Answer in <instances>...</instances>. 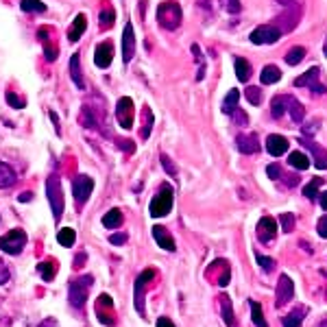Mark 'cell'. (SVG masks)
Here are the masks:
<instances>
[{"instance_id":"6da1fadb","label":"cell","mask_w":327,"mask_h":327,"mask_svg":"<svg viewBox=\"0 0 327 327\" xmlns=\"http://www.w3.org/2000/svg\"><path fill=\"white\" fill-rule=\"evenodd\" d=\"M155 17H157V22H159L161 29L175 31V29H179L181 20H184V13H181V7H179L177 0H166V3H161L157 7Z\"/></svg>"},{"instance_id":"7a4b0ae2","label":"cell","mask_w":327,"mask_h":327,"mask_svg":"<svg viewBox=\"0 0 327 327\" xmlns=\"http://www.w3.org/2000/svg\"><path fill=\"white\" fill-rule=\"evenodd\" d=\"M92 284H94V277H92V275H81V277H77L75 281H70V286H68V299H70V303L75 305L77 310L85 305Z\"/></svg>"},{"instance_id":"3957f363","label":"cell","mask_w":327,"mask_h":327,"mask_svg":"<svg viewBox=\"0 0 327 327\" xmlns=\"http://www.w3.org/2000/svg\"><path fill=\"white\" fill-rule=\"evenodd\" d=\"M301 13H303L301 5L293 3V5L284 7V11L275 17V22H272V24H275L277 29L281 31V35H284V33H293L299 26V22H301Z\"/></svg>"},{"instance_id":"277c9868","label":"cell","mask_w":327,"mask_h":327,"mask_svg":"<svg viewBox=\"0 0 327 327\" xmlns=\"http://www.w3.org/2000/svg\"><path fill=\"white\" fill-rule=\"evenodd\" d=\"M46 194H48V203H50V207H52L55 221H59L61 214H63V207H66V201H63L61 179H59L57 172H55V175H50L48 181H46Z\"/></svg>"},{"instance_id":"5b68a950","label":"cell","mask_w":327,"mask_h":327,"mask_svg":"<svg viewBox=\"0 0 327 327\" xmlns=\"http://www.w3.org/2000/svg\"><path fill=\"white\" fill-rule=\"evenodd\" d=\"M172 198H175V194H172V188L170 186H164L159 192L153 196V201L149 205V212L153 218H161V216H168L170 210H172Z\"/></svg>"},{"instance_id":"8992f818","label":"cell","mask_w":327,"mask_h":327,"mask_svg":"<svg viewBox=\"0 0 327 327\" xmlns=\"http://www.w3.org/2000/svg\"><path fill=\"white\" fill-rule=\"evenodd\" d=\"M321 70L319 68H310L307 72H303L299 79H295V87H307L312 94H325L327 92V87L321 83Z\"/></svg>"},{"instance_id":"52a82bcc","label":"cell","mask_w":327,"mask_h":327,"mask_svg":"<svg viewBox=\"0 0 327 327\" xmlns=\"http://www.w3.org/2000/svg\"><path fill=\"white\" fill-rule=\"evenodd\" d=\"M116 120L122 129H131L133 126V120H135V107H133V101L129 96H122L118 98L116 103Z\"/></svg>"},{"instance_id":"ba28073f","label":"cell","mask_w":327,"mask_h":327,"mask_svg":"<svg viewBox=\"0 0 327 327\" xmlns=\"http://www.w3.org/2000/svg\"><path fill=\"white\" fill-rule=\"evenodd\" d=\"M24 247H26V233L22 229H11L0 238V251H7V253H11V256L20 253Z\"/></svg>"},{"instance_id":"9c48e42d","label":"cell","mask_w":327,"mask_h":327,"mask_svg":"<svg viewBox=\"0 0 327 327\" xmlns=\"http://www.w3.org/2000/svg\"><path fill=\"white\" fill-rule=\"evenodd\" d=\"M295 299V281L290 279V275H279L277 281V295H275V305L277 307H284Z\"/></svg>"},{"instance_id":"30bf717a","label":"cell","mask_w":327,"mask_h":327,"mask_svg":"<svg viewBox=\"0 0 327 327\" xmlns=\"http://www.w3.org/2000/svg\"><path fill=\"white\" fill-rule=\"evenodd\" d=\"M281 38V31L277 29L275 24H262V26H258L256 31H251V35H249V40L253 42V44H275L277 40Z\"/></svg>"},{"instance_id":"8fae6325","label":"cell","mask_w":327,"mask_h":327,"mask_svg":"<svg viewBox=\"0 0 327 327\" xmlns=\"http://www.w3.org/2000/svg\"><path fill=\"white\" fill-rule=\"evenodd\" d=\"M155 268H144L142 272H140V277L135 279V310H138L142 316L147 314V310H144V297H142V293H144V288H147V284L151 279H155Z\"/></svg>"},{"instance_id":"7c38bea8","label":"cell","mask_w":327,"mask_h":327,"mask_svg":"<svg viewBox=\"0 0 327 327\" xmlns=\"http://www.w3.org/2000/svg\"><path fill=\"white\" fill-rule=\"evenodd\" d=\"M92 190H94V181L87 175H79L75 181H72V194H75L79 205H83L87 201L89 194H92Z\"/></svg>"},{"instance_id":"4fadbf2b","label":"cell","mask_w":327,"mask_h":327,"mask_svg":"<svg viewBox=\"0 0 327 327\" xmlns=\"http://www.w3.org/2000/svg\"><path fill=\"white\" fill-rule=\"evenodd\" d=\"M122 63H129L135 55V33H133V24H126L122 31Z\"/></svg>"},{"instance_id":"5bb4252c","label":"cell","mask_w":327,"mask_h":327,"mask_svg":"<svg viewBox=\"0 0 327 327\" xmlns=\"http://www.w3.org/2000/svg\"><path fill=\"white\" fill-rule=\"evenodd\" d=\"M288 149H290V142H288V138H284V135L270 133L266 138V151L270 153L272 157L284 155V153H288Z\"/></svg>"},{"instance_id":"9a60e30c","label":"cell","mask_w":327,"mask_h":327,"mask_svg":"<svg viewBox=\"0 0 327 327\" xmlns=\"http://www.w3.org/2000/svg\"><path fill=\"white\" fill-rule=\"evenodd\" d=\"M112 59H114V44L112 42H103L96 46V52H94V63L98 68H109L112 66Z\"/></svg>"},{"instance_id":"2e32d148","label":"cell","mask_w":327,"mask_h":327,"mask_svg":"<svg viewBox=\"0 0 327 327\" xmlns=\"http://www.w3.org/2000/svg\"><path fill=\"white\" fill-rule=\"evenodd\" d=\"M277 235V221L270 216H262L258 223V238L262 242H270Z\"/></svg>"},{"instance_id":"e0dca14e","label":"cell","mask_w":327,"mask_h":327,"mask_svg":"<svg viewBox=\"0 0 327 327\" xmlns=\"http://www.w3.org/2000/svg\"><path fill=\"white\" fill-rule=\"evenodd\" d=\"M235 147H238V151L244 153V155H253V153L260 151V140H258V135H253V133H240L238 138H235Z\"/></svg>"},{"instance_id":"ac0fdd59","label":"cell","mask_w":327,"mask_h":327,"mask_svg":"<svg viewBox=\"0 0 327 327\" xmlns=\"http://www.w3.org/2000/svg\"><path fill=\"white\" fill-rule=\"evenodd\" d=\"M68 72H70V79L79 89L85 87V81H83V72H81V55L75 52L70 57V63H68Z\"/></svg>"},{"instance_id":"d6986e66","label":"cell","mask_w":327,"mask_h":327,"mask_svg":"<svg viewBox=\"0 0 327 327\" xmlns=\"http://www.w3.org/2000/svg\"><path fill=\"white\" fill-rule=\"evenodd\" d=\"M301 142L307 147V151L312 153V157H314V166H316V168H321V170H325V168H327V151L321 147V144H316V142H307L305 138H303Z\"/></svg>"},{"instance_id":"ffe728a7","label":"cell","mask_w":327,"mask_h":327,"mask_svg":"<svg viewBox=\"0 0 327 327\" xmlns=\"http://www.w3.org/2000/svg\"><path fill=\"white\" fill-rule=\"evenodd\" d=\"M153 238H155V242L164 251H175V240H172V235L168 233L166 227H159V225L153 227Z\"/></svg>"},{"instance_id":"44dd1931","label":"cell","mask_w":327,"mask_h":327,"mask_svg":"<svg viewBox=\"0 0 327 327\" xmlns=\"http://www.w3.org/2000/svg\"><path fill=\"white\" fill-rule=\"evenodd\" d=\"M85 29H87V20H85L83 13H79V15L75 17V22H72L70 31H68V40H70V42H79L81 35L85 33Z\"/></svg>"},{"instance_id":"7402d4cb","label":"cell","mask_w":327,"mask_h":327,"mask_svg":"<svg viewBox=\"0 0 327 327\" xmlns=\"http://www.w3.org/2000/svg\"><path fill=\"white\" fill-rule=\"evenodd\" d=\"M286 112H290V118H293V122H295V124H301V122H303V118H305V109H303V105L299 103L295 96H288Z\"/></svg>"},{"instance_id":"603a6c76","label":"cell","mask_w":327,"mask_h":327,"mask_svg":"<svg viewBox=\"0 0 327 327\" xmlns=\"http://www.w3.org/2000/svg\"><path fill=\"white\" fill-rule=\"evenodd\" d=\"M233 70H235V77H238V81H249L251 75H253V68H251V63L247 59H242V57H235L233 59Z\"/></svg>"},{"instance_id":"cb8c5ba5","label":"cell","mask_w":327,"mask_h":327,"mask_svg":"<svg viewBox=\"0 0 327 327\" xmlns=\"http://www.w3.org/2000/svg\"><path fill=\"white\" fill-rule=\"evenodd\" d=\"M305 307L303 305H299V307H295L290 314H286L284 319H281V323H284V327H301L303 325V316H305Z\"/></svg>"},{"instance_id":"d4e9b609","label":"cell","mask_w":327,"mask_h":327,"mask_svg":"<svg viewBox=\"0 0 327 327\" xmlns=\"http://www.w3.org/2000/svg\"><path fill=\"white\" fill-rule=\"evenodd\" d=\"M288 164H290V168H293V170H307V168H310V159H307V155L301 153V151L290 153Z\"/></svg>"},{"instance_id":"484cf974","label":"cell","mask_w":327,"mask_h":327,"mask_svg":"<svg viewBox=\"0 0 327 327\" xmlns=\"http://www.w3.org/2000/svg\"><path fill=\"white\" fill-rule=\"evenodd\" d=\"M17 181L15 177V170L9 166V164L5 161H0V188H11L13 184Z\"/></svg>"},{"instance_id":"4316f807","label":"cell","mask_w":327,"mask_h":327,"mask_svg":"<svg viewBox=\"0 0 327 327\" xmlns=\"http://www.w3.org/2000/svg\"><path fill=\"white\" fill-rule=\"evenodd\" d=\"M286 105H288V94H281V96H275L270 101V114L275 120H279L281 116L286 114Z\"/></svg>"},{"instance_id":"83f0119b","label":"cell","mask_w":327,"mask_h":327,"mask_svg":"<svg viewBox=\"0 0 327 327\" xmlns=\"http://www.w3.org/2000/svg\"><path fill=\"white\" fill-rule=\"evenodd\" d=\"M238 101H240V92L238 89H229V94H227L223 101V114L231 116L235 109H238Z\"/></svg>"},{"instance_id":"f1b7e54d","label":"cell","mask_w":327,"mask_h":327,"mask_svg":"<svg viewBox=\"0 0 327 327\" xmlns=\"http://www.w3.org/2000/svg\"><path fill=\"white\" fill-rule=\"evenodd\" d=\"M260 79H262V83H264V85H272V83H277V81L281 79V70L277 66H264V68H262Z\"/></svg>"},{"instance_id":"f546056e","label":"cell","mask_w":327,"mask_h":327,"mask_svg":"<svg viewBox=\"0 0 327 327\" xmlns=\"http://www.w3.org/2000/svg\"><path fill=\"white\" fill-rule=\"evenodd\" d=\"M218 301H221V312H223L225 323L229 325V327H238V325H235V316H233V307H231L229 297H221Z\"/></svg>"},{"instance_id":"4dcf8cb0","label":"cell","mask_w":327,"mask_h":327,"mask_svg":"<svg viewBox=\"0 0 327 327\" xmlns=\"http://www.w3.org/2000/svg\"><path fill=\"white\" fill-rule=\"evenodd\" d=\"M249 305H251V321H253V325L256 327H268V323H266V319H264V310H262V305L258 303V301H249Z\"/></svg>"},{"instance_id":"1f68e13d","label":"cell","mask_w":327,"mask_h":327,"mask_svg":"<svg viewBox=\"0 0 327 327\" xmlns=\"http://www.w3.org/2000/svg\"><path fill=\"white\" fill-rule=\"evenodd\" d=\"M103 225L107 227V229H116V227H120V225H122V212L118 210V207L109 210V212L103 216Z\"/></svg>"},{"instance_id":"d6a6232c","label":"cell","mask_w":327,"mask_h":327,"mask_svg":"<svg viewBox=\"0 0 327 327\" xmlns=\"http://www.w3.org/2000/svg\"><path fill=\"white\" fill-rule=\"evenodd\" d=\"M57 242L61 244V247L70 249L72 244L77 242V231L70 229V227H63V229H59V233H57Z\"/></svg>"},{"instance_id":"836d02e7","label":"cell","mask_w":327,"mask_h":327,"mask_svg":"<svg viewBox=\"0 0 327 327\" xmlns=\"http://www.w3.org/2000/svg\"><path fill=\"white\" fill-rule=\"evenodd\" d=\"M305 59V48L303 46H295V48H290L286 52V63L288 66H297V63H301Z\"/></svg>"},{"instance_id":"e575fe53","label":"cell","mask_w":327,"mask_h":327,"mask_svg":"<svg viewBox=\"0 0 327 327\" xmlns=\"http://www.w3.org/2000/svg\"><path fill=\"white\" fill-rule=\"evenodd\" d=\"M142 114H144V126H142V133H140V138H142V140H149V135H151V129H153V120H155V116H153L151 107H144V109H142Z\"/></svg>"},{"instance_id":"d590c367","label":"cell","mask_w":327,"mask_h":327,"mask_svg":"<svg viewBox=\"0 0 327 327\" xmlns=\"http://www.w3.org/2000/svg\"><path fill=\"white\" fill-rule=\"evenodd\" d=\"M20 7L24 13H44L46 11V5H44L42 0H22Z\"/></svg>"},{"instance_id":"8d00e7d4","label":"cell","mask_w":327,"mask_h":327,"mask_svg":"<svg viewBox=\"0 0 327 327\" xmlns=\"http://www.w3.org/2000/svg\"><path fill=\"white\" fill-rule=\"evenodd\" d=\"M325 184V181L321 179V177H314L310 184L307 186H303V196L305 198H319V188Z\"/></svg>"},{"instance_id":"74e56055","label":"cell","mask_w":327,"mask_h":327,"mask_svg":"<svg viewBox=\"0 0 327 327\" xmlns=\"http://www.w3.org/2000/svg\"><path fill=\"white\" fill-rule=\"evenodd\" d=\"M38 270L44 281H52L55 275H57V266H55V262H42V264H38Z\"/></svg>"},{"instance_id":"f35d334b","label":"cell","mask_w":327,"mask_h":327,"mask_svg":"<svg viewBox=\"0 0 327 327\" xmlns=\"http://www.w3.org/2000/svg\"><path fill=\"white\" fill-rule=\"evenodd\" d=\"M98 20H101V26L103 29H112V26L116 24V11L112 7H107L105 5V9L101 11V15H98Z\"/></svg>"},{"instance_id":"ab89813d","label":"cell","mask_w":327,"mask_h":327,"mask_svg":"<svg viewBox=\"0 0 327 327\" xmlns=\"http://www.w3.org/2000/svg\"><path fill=\"white\" fill-rule=\"evenodd\" d=\"M244 98H247V101L251 103V105H262V98H264V94H262V89L260 87H247V89H244Z\"/></svg>"},{"instance_id":"60d3db41","label":"cell","mask_w":327,"mask_h":327,"mask_svg":"<svg viewBox=\"0 0 327 327\" xmlns=\"http://www.w3.org/2000/svg\"><path fill=\"white\" fill-rule=\"evenodd\" d=\"M295 221H297V216H295V214H290V212L281 214V216H279V223H281V231H284V233H290V231H293V227H295Z\"/></svg>"},{"instance_id":"b9f144b4","label":"cell","mask_w":327,"mask_h":327,"mask_svg":"<svg viewBox=\"0 0 327 327\" xmlns=\"http://www.w3.org/2000/svg\"><path fill=\"white\" fill-rule=\"evenodd\" d=\"M79 122H81V124H83V126H87V129H94V126H96V120H94V116H92V112H89V107H83V109H81Z\"/></svg>"},{"instance_id":"7bdbcfd3","label":"cell","mask_w":327,"mask_h":327,"mask_svg":"<svg viewBox=\"0 0 327 327\" xmlns=\"http://www.w3.org/2000/svg\"><path fill=\"white\" fill-rule=\"evenodd\" d=\"M5 98H7L9 107H13V109H24V107H26V101H24V98L17 96L15 92H7V94H5Z\"/></svg>"},{"instance_id":"ee69618b","label":"cell","mask_w":327,"mask_h":327,"mask_svg":"<svg viewBox=\"0 0 327 327\" xmlns=\"http://www.w3.org/2000/svg\"><path fill=\"white\" fill-rule=\"evenodd\" d=\"M221 5H223V9L227 13H240L242 11V3L240 0H221Z\"/></svg>"},{"instance_id":"f6af8a7d","label":"cell","mask_w":327,"mask_h":327,"mask_svg":"<svg viewBox=\"0 0 327 327\" xmlns=\"http://www.w3.org/2000/svg\"><path fill=\"white\" fill-rule=\"evenodd\" d=\"M256 260H258V264L264 268L266 272H270L272 268H275V260H270V258H266V256H262V253H258Z\"/></svg>"},{"instance_id":"bcb514c9","label":"cell","mask_w":327,"mask_h":327,"mask_svg":"<svg viewBox=\"0 0 327 327\" xmlns=\"http://www.w3.org/2000/svg\"><path fill=\"white\" fill-rule=\"evenodd\" d=\"M159 159H161V166H164V170H166L170 177H177V166H172L170 157H168V155H161Z\"/></svg>"},{"instance_id":"7dc6e473","label":"cell","mask_w":327,"mask_h":327,"mask_svg":"<svg viewBox=\"0 0 327 327\" xmlns=\"http://www.w3.org/2000/svg\"><path fill=\"white\" fill-rule=\"evenodd\" d=\"M44 55H46L48 61H55V59H57V55H59V50L55 46H50V42H44Z\"/></svg>"},{"instance_id":"c3c4849f","label":"cell","mask_w":327,"mask_h":327,"mask_svg":"<svg viewBox=\"0 0 327 327\" xmlns=\"http://www.w3.org/2000/svg\"><path fill=\"white\" fill-rule=\"evenodd\" d=\"M281 172H284V170H281L279 164H270V166L266 168V175H268L270 179H279V177H281Z\"/></svg>"},{"instance_id":"681fc988","label":"cell","mask_w":327,"mask_h":327,"mask_svg":"<svg viewBox=\"0 0 327 327\" xmlns=\"http://www.w3.org/2000/svg\"><path fill=\"white\" fill-rule=\"evenodd\" d=\"M231 118H233L235 124H247V122H249V116L242 114V109H235V112L231 114Z\"/></svg>"},{"instance_id":"f907efd6","label":"cell","mask_w":327,"mask_h":327,"mask_svg":"<svg viewBox=\"0 0 327 327\" xmlns=\"http://www.w3.org/2000/svg\"><path fill=\"white\" fill-rule=\"evenodd\" d=\"M316 231H319L321 238L327 240V216H321L319 218V225H316Z\"/></svg>"},{"instance_id":"816d5d0a","label":"cell","mask_w":327,"mask_h":327,"mask_svg":"<svg viewBox=\"0 0 327 327\" xmlns=\"http://www.w3.org/2000/svg\"><path fill=\"white\" fill-rule=\"evenodd\" d=\"M319 124H321V120L307 122V124L303 126V135H305V138H307V135H312V133H316V129H319Z\"/></svg>"},{"instance_id":"f5cc1de1","label":"cell","mask_w":327,"mask_h":327,"mask_svg":"<svg viewBox=\"0 0 327 327\" xmlns=\"http://www.w3.org/2000/svg\"><path fill=\"white\" fill-rule=\"evenodd\" d=\"M109 242L116 244V247H120V244L126 242V233H114V235H109Z\"/></svg>"},{"instance_id":"db71d44e","label":"cell","mask_w":327,"mask_h":327,"mask_svg":"<svg viewBox=\"0 0 327 327\" xmlns=\"http://www.w3.org/2000/svg\"><path fill=\"white\" fill-rule=\"evenodd\" d=\"M7 281H9V268H7L5 262L0 260V286L7 284Z\"/></svg>"},{"instance_id":"11a10c76","label":"cell","mask_w":327,"mask_h":327,"mask_svg":"<svg viewBox=\"0 0 327 327\" xmlns=\"http://www.w3.org/2000/svg\"><path fill=\"white\" fill-rule=\"evenodd\" d=\"M157 327H175V323H172L168 316H159V319H157Z\"/></svg>"},{"instance_id":"9f6ffc18","label":"cell","mask_w":327,"mask_h":327,"mask_svg":"<svg viewBox=\"0 0 327 327\" xmlns=\"http://www.w3.org/2000/svg\"><path fill=\"white\" fill-rule=\"evenodd\" d=\"M120 149H124L126 153H135V144L131 140H124V142H120Z\"/></svg>"},{"instance_id":"6f0895ef","label":"cell","mask_w":327,"mask_h":327,"mask_svg":"<svg viewBox=\"0 0 327 327\" xmlns=\"http://www.w3.org/2000/svg\"><path fill=\"white\" fill-rule=\"evenodd\" d=\"M50 120H52V124H55V131H57V135H61V129H59V118H57V114H55V112H50Z\"/></svg>"},{"instance_id":"680465c9","label":"cell","mask_w":327,"mask_h":327,"mask_svg":"<svg viewBox=\"0 0 327 327\" xmlns=\"http://www.w3.org/2000/svg\"><path fill=\"white\" fill-rule=\"evenodd\" d=\"M31 198H33V194H31V192H24V194L17 196V201H20V203H29Z\"/></svg>"},{"instance_id":"91938a15","label":"cell","mask_w":327,"mask_h":327,"mask_svg":"<svg viewBox=\"0 0 327 327\" xmlns=\"http://www.w3.org/2000/svg\"><path fill=\"white\" fill-rule=\"evenodd\" d=\"M319 203H321V207H323V210L327 212V192H323V194L319 196Z\"/></svg>"},{"instance_id":"94428289","label":"cell","mask_w":327,"mask_h":327,"mask_svg":"<svg viewBox=\"0 0 327 327\" xmlns=\"http://www.w3.org/2000/svg\"><path fill=\"white\" fill-rule=\"evenodd\" d=\"M40 327H57V321H55V319H46L44 323H40Z\"/></svg>"},{"instance_id":"6125c7cd","label":"cell","mask_w":327,"mask_h":327,"mask_svg":"<svg viewBox=\"0 0 327 327\" xmlns=\"http://www.w3.org/2000/svg\"><path fill=\"white\" fill-rule=\"evenodd\" d=\"M325 55H327V44H325Z\"/></svg>"}]
</instances>
